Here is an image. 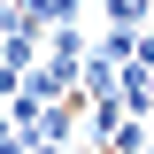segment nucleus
<instances>
[]
</instances>
